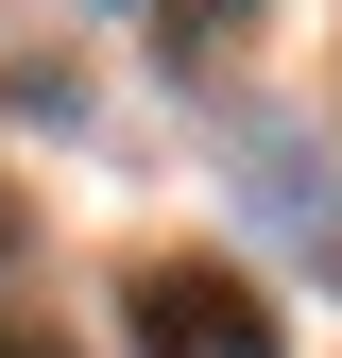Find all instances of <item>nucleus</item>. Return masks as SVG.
Returning a JSON list of instances; mask_svg holds the SVG:
<instances>
[{"label": "nucleus", "instance_id": "obj_1", "mask_svg": "<svg viewBox=\"0 0 342 358\" xmlns=\"http://www.w3.org/2000/svg\"><path fill=\"white\" fill-rule=\"evenodd\" d=\"M120 341H137V358H291L274 290L223 273V256H154V273L120 290Z\"/></svg>", "mask_w": 342, "mask_h": 358}, {"label": "nucleus", "instance_id": "obj_2", "mask_svg": "<svg viewBox=\"0 0 342 358\" xmlns=\"http://www.w3.org/2000/svg\"><path fill=\"white\" fill-rule=\"evenodd\" d=\"M137 17H154V34H171V69H189V52H223V34H240V17H256V0H137Z\"/></svg>", "mask_w": 342, "mask_h": 358}]
</instances>
